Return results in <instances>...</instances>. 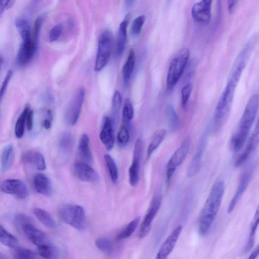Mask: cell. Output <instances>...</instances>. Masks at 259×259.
<instances>
[{"label": "cell", "instance_id": "1", "mask_svg": "<svg viewBox=\"0 0 259 259\" xmlns=\"http://www.w3.org/2000/svg\"><path fill=\"white\" fill-rule=\"evenodd\" d=\"M243 69L236 67L217 103L212 120L213 132L219 131L226 123L229 116L236 88Z\"/></svg>", "mask_w": 259, "mask_h": 259}, {"label": "cell", "instance_id": "2", "mask_svg": "<svg viewBox=\"0 0 259 259\" xmlns=\"http://www.w3.org/2000/svg\"><path fill=\"white\" fill-rule=\"evenodd\" d=\"M259 108V95L254 94L248 100L237 129L230 139L229 147L233 152L240 151L246 143Z\"/></svg>", "mask_w": 259, "mask_h": 259}, {"label": "cell", "instance_id": "3", "mask_svg": "<svg viewBox=\"0 0 259 259\" xmlns=\"http://www.w3.org/2000/svg\"><path fill=\"white\" fill-rule=\"evenodd\" d=\"M225 190V182L219 179L213 184L200 213L199 233L206 235L219 211Z\"/></svg>", "mask_w": 259, "mask_h": 259}, {"label": "cell", "instance_id": "4", "mask_svg": "<svg viewBox=\"0 0 259 259\" xmlns=\"http://www.w3.org/2000/svg\"><path fill=\"white\" fill-rule=\"evenodd\" d=\"M59 218L65 223L78 230L85 226V213L84 208L77 204H66L58 210Z\"/></svg>", "mask_w": 259, "mask_h": 259}, {"label": "cell", "instance_id": "5", "mask_svg": "<svg viewBox=\"0 0 259 259\" xmlns=\"http://www.w3.org/2000/svg\"><path fill=\"white\" fill-rule=\"evenodd\" d=\"M189 51L183 49L171 61L166 77V88L172 89L181 77L189 58Z\"/></svg>", "mask_w": 259, "mask_h": 259}, {"label": "cell", "instance_id": "6", "mask_svg": "<svg viewBox=\"0 0 259 259\" xmlns=\"http://www.w3.org/2000/svg\"><path fill=\"white\" fill-rule=\"evenodd\" d=\"M112 46V32L108 29L104 30L101 33L98 39L94 67L96 71L101 70L108 63L111 55Z\"/></svg>", "mask_w": 259, "mask_h": 259}, {"label": "cell", "instance_id": "7", "mask_svg": "<svg viewBox=\"0 0 259 259\" xmlns=\"http://www.w3.org/2000/svg\"><path fill=\"white\" fill-rule=\"evenodd\" d=\"M191 139L187 137L171 155L166 166V181L169 183L177 168L185 160L190 149Z\"/></svg>", "mask_w": 259, "mask_h": 259}, {"label": "cell", "instance_id": "8", "mask_svg": "<svg viewBox=\"0 0 259 259\" xmlns=\"http://www.w3.org/2000/svg\"><path fill=\"white\" fill-rule=\"evenodd\" d=\"M84 95V88L80 87L76 91L68 105L65 119L66 123L70 126L74 125L79 118Z\"/></svg>", "mask_w": 259, "mask_h": 259}, {"label": "cell", "instance_id": "9", "mask_svg": "<svg viewBox=\"0 0 259 259\" xmlns=\"http://www.w3.org/2000/svg\"><path fill=\"white\" fill-rule=\"evenodd\" d=\"M245 143L243 150L234 162L235 167H240L244 164L259 145V117Z\"/></svg>", "mask_w": 259, "mask_h": 259}, {"label": "cell", "instance_id": "10", "mask_svg": "<svg viewBox=\"0 0 259 259\" xmlns=\"http://www.w3.org/2000/svg\"><path fill=\"white\" fill-rule=\"evenodd\" d=\"M162 198L160 196L153 197L147 211L141 224L139 232L140 238H145L150 231L152 223L158 211L161 204Z\"/></svg>", "mask_w": 259, "mask_h": 259}, {"label": "cell", "instance_id": "11", "mask_svg": "<svg viewBox=\"0 0 259 259\" xmlns=\"http://www.w3.org/2000/svg\"><path fill=\"white\" fill-rule=\"evenodd\" d=\"M0 189L2 192L12 195L18 199H24L29 194V189L25 183L16 179H7L3 181Z\"/></svg>", "mask_w": 259, "mask_h": 259}, {"label": "cell", "instance_id": "12", "mask_svg": "<svg viewBox=\"0 0 259 259\" xmlns=\"http://www.w3.org/2000/svg\"><path fill=\"white\" fill-rule=\"evenodd\" d=\"M143 146L142 140L137 139L135 144L132 162L128 169V181L132 187L136 186L139 181L140 163Z\"/></svg>", "mask_w": 259, "mask_h": 259}, {"label": "cell", "instance_id": "13", "mask_svg": "<svg viewBox=\"0 0 259 259\" xmlns=\"http://www.w3.org/2000/svg\"><path fill=\"white\" fill-rule=\"evenodd\" d=\"M74 176L78 180L88 183H95L99 181L97 171L89 164L84 162H76L72 167Z\"/></svg>", "mask_w": 259, "mask_h": 259}, {"label": "cell", "instance_id": "14", "mask_svg": "<svg viewBox=\"0 0 259 259\" xmlns=\"http://www.w3.org/2000/svg\"><path fill=\"white\" fill-rule=\"evenodd\" d=\"M252 169L250 167L246 168L241 173L237 189L229 204L227 210L229 213L233 212L247 189L250 181Z\"/></svg>", "mask_w": 259, "mask_h": 259}, {"label": "cell", "instance_id": "15", "mask_svg": "<svg viewBox=\"0 0 259 259\" xmlns=\"http://www.w3.org/2000/svg\"><path fill=\"white\" fill-rule=\"evenodd\" d=\"M212 1L202 0L195 3L191 9L193 19L199 23H207L211 18Z\"/></svg>", "mask_w": 259, "mask_h": 259}, {"label": "cell", "instance_id": "16", "mask_svg": "<svg viewBox=\"0 0 259 259\" xmlns=\"http://www.w3.org/2000/svg\"><path fill=\"white\" fill-rule=\"evenodd\" d=\"M37 48L32 37L22 39L17 56L18 63L21 65L28 63L32 59Z\"/></svg>", "mask_w": 259, "mask_h": 259}, {"label": "cell", "instance_id": "17", "mask_svg": "<svg viewBox=\"0 0 259 259\" xmlns=\"http://www.w3.org/2000/svg\"><path fill=\"white\" fill-rule=\"evenodd\" d=\"M21 229L29 241L37 247L50 243L46 234L34 226L32 222L24 225Z\"/></svg>", "mask_w": 259, "mask_h": 259}, {"label": "cell", "instance_id": "18", "mask_svg": "<svg viewBox=\"0 0 259 259\" xmlns=\"http://www.w3.org/2000/svg\"><path fill=\"white\" fill-rule=\"evenodd\" d=\"M99 137L106 150H112L115 143V136L113 121L110 117L105 116L104 118Z\"/></svg>", "mask_w": 259, "mask_h": 259}, {"label": "cell", "instance_id": "19", "mask_svg": "<svg viewBox=\"0 0 259 259\" xmlns=\"http://www.w3.org/2000/svg\"><path fill=\"white\" fill-rule=\"evenodd\" d=\"M182 229V226L179 225L172 231L161 245L157 254V257L167 258L168 255L173 250Z\"/></svg>", "mask_w": 259, "mask_h": 259}, {"label": "cell", "instance_id": "20", "mask_svg": "<svg viewBox=\"0 0 259 259\" xmlns=\"http://www.w3.org/2000/svg\"><path fill=\"white\" fill-rule=\"evenodd\" d=\"M206 140L205 136L201 138L197 149L188 167L187 173L189 177L194 176L200 169L201 158L206 143Z\"/></svg>", "mask_w": 259, "mask_h": 259}, {"label": "cell", "instance_id": "21", "mask_svg": "<svg viewBox=\"0 0 259 259\" xmlns=\"http://www.w3.org/2000/svg\"><path fill=\"white\" fill-rule=\"evenodd\" d=\"M22 160L25 163L34 166L39 170L46 168V163L44 156L38 151L29 150L22 155Z\"/></svg>", "mask_w": 259, "mask_h": 259}, {"label": "cell", "instance_id": "22", "mask_svg": "<svg viewBox=\"0 0 259 259\" xmlns=\"http://www.w3.org/2000/svg\"><path fill=\"white\" fill-rule=\"evenodd\" d=\"M33 185L35 191L39 194L49 196L52 193L51 182L48 177L42 173H38L34 176Z\"/></svg>", "mask_w": 259, "mask_h": 259}, {"label": "cell", "instance_id": "23", "mask_svg": "<svg viewBox=\"0 0 259 259\" xmlns=\"http://www.w3.org/2000/svg\"><path fill=\"white\" fill-rule=\"evenodd\" d=\"M131 15L127 14L120 23L117 35L116 51L118 55L122 53L126 41L127 27L131 19Z\"/></svg>", "mask_w": 259, "mask_h": 259}, {"label": "cell", "instance_id": "24", "mask_svg": "<svg viewBox=\"0 0 259 259\" xmlns=\"http://www.w3.org/2000/svg\"><path fill=\"white\" fill-rule=\"evenodd\" d=\"M14 146L12 144L5 146L1 153V170L4 173L11 166L14 157Z\"/></svg>", "mask_w": 259, "mask_h": 259}, {"label": "cell", "instance_id": "25", "mask_svg": "<svg viewBox=\"0 0 259 259\" xmlns=\"http://www.w3.org/2000/svg\"><path fill=\"white\" fill-rule=\"evenodd\" d=\"M78 151L81 157L87 163L93 161V155L90 147V141L88 136L83 134L80 137L78 143Z\"/></svg>", "mask_w": 259, "mask_h": 259}, {"label": "cell", "instance_id": "26", "mask_svg": "<svg viewBox=\"0 0 259 259\" xmlns=\"http://www.w3.org/2000/svg\"><path fill=\"white\" fill-rule=\"evenodd\" d=\"M136 62V55L133 49H130L127 59L122 67L123 82L126 85L131 77Z\"/></svg>", "mask_w": 259, "mask_h": 259}, {"label": "cell", "instance_id": "27", "mask_svg": "<svg viewBox=\"0 0 259 259\" xmlns=\"http://www.w3.org/2000/svg\"><path fill=\"white\" fill-rule=\"evenodd\" d=\"M166 130L162 128L158 131L153 137L147 150L146 160H148L153 153L159 146L164 140L166 135Z\"/></svg>", "mask_w": 259, "mask_h": 259}, {"label": "cell", "instance_id": "28", "mask_svg": "<svg viewBox=\"0 0 259 259\" xmlns=\"http://www.w3.org/2000/svg\"><path fill=\"white\" fill-rule=\"evenodd\" d=\"M33 213L38 221L49 228H53L56 226L55 220L50 213L40 208H35Z\"/></svg>", "mask_w": 259, "mask_h": 259}, {"label": "cell", "instance_id": "29", "mask_svg": "<svg viewBox=\"0 0 259 259\" xmlns=\"http://www.w3.org/2000/svg\"><path fill=\"white\" fill-rule=\"evenodd\" d=\"M0 242L3 245L12 248H16L19 244L17 238L2 225L0 227Z\"/></svg>", "mask_w": 259, "mask_h": 259}, {"label": "cell", "instance_id": "30", "mask_svg": "<svg viewBox=\"0 0 259 259\" xmlns=\"http://www.w3.org/2000/svg\"><path fill=\"white\" fill-rule=\"evenodd\" d=\"M73 140L71 134L68 132H64L60 138L59 147L60 151L64 155H67L72 150Z\"/></svg>", "mask_w": 259, "mask_h": 259}, {"label": "cell", "instance_id": "31", "mask_svg": "<svg viewBox=\"0 0 259 259\" xmlns=\"http://www.w3.org/2000/svg\"><path fill=\"white\" fill-rule=\"evenodd\" d=\"M30 109L28 106H26L17 120L14 132L15 135L18 139H21L23 136L25 125L26 124L27 116Z\"/></svg>", "mask_w": 259, "mask_h": 259}, {"label": "cell", "instance_id": "32", "mask_svg": "<svg viewBox=\"0 0 259 259\" xmlns=\"http://www.w3.org/2000/svg\"><path fill=\"white\" fill-rule=\"evenodd\" d=\"M38 253L45 259H57L59 255L58 249L51 243L37 247Z\"/></svg>", "mask_w": 259, "mask_h": 259}, {"label": "cell", "instance_id": "33", "mask_svg": "<svg viewBox=\"0 0 259 259\" xmlns=\"http://www.w3.org/2000/svg\"><path fill=\"white\" fill-rule=\"evenodd\" d=\"M104 160L113 183L115 184L118 179V170L113 158L108 154L104 155Z\"/></svg>", "mask_w": 259, "mask_h": 259}, {"label": "cell", "instance_id": "34", "mask_svg": "<svg viewBox=\"0 0 259 259\" xmlns=\"http://www.w3.org/2000/svg\"><path fill=\"white\" fill-rule=\"evenodd\" d=\"M140 222V218L137 217L130 222L117 235L116 240H121L131 236L135 232Z\"/></svg>", "mask_w": 259, "mask_h": 259}, {"label": "cell", "instance_id": "35", "mask_svg": "<svg viewBox=\"0 0 259 259\" xmlns=\"http://www.w3.org/2000/svg\"><path fill=\"white\" fill-rule=\"evenodd\" d=\"M15 25L22 39L32 36L30 25L27 20L19 18L16 21Z\"/></svg>", "mask_w": 259, "mask_h": 259}, {"label": "cell", "instance_id": "36", "mask_svg": "<svg viewBox=\"0 0 259 259\" xmlns=\"http://www.w3.org/2000/svg\"><path fill=\"white\" fill-rule=\"evenodd\" d=\"M130 138V131L125 124L122 125L117 133V141L120 147H125L128 144Z\"/></svg>", "mask_w": 259, "mask_h": 259}, {"label": "cell", "instance_id": "37", "mask_svg": "<svg viewBox=\"0 0 259 259\" xmlns=\"http://www.w3.org/2000/svg\"><path fill=\"white\" fill-rule=\"evenodd\" d=\"M166 113L169 125L172 130L177 129L179 125V118L175 109L170 104L167 105Z\"/></svg>", "mask_w": 259, "mask_h": 259}, {"label": "cell", "instance_id": "38", "mask_svg": "<svg viewBox=\"0 0 259 259\" xmlns=\"http://www.w3.org/2000/svg\"><path fill=\"white\" fill-rule=\"evenodd\" d=\"M96 247L102 252L110 254L113 251V246L111 241L106 238H100L95 241Z\"/></svg>", "mask_w": 259, "mask_h": 259}, {"label": "cell", "instance_id": "39", "mask_svg": "<svg viewBox=\"0 0 259 259\" xmlns=\"http://www.w3.org/2000/svg\"><path fill=\"white\" fill-rule=\"evenodd\" d=\"M14 259H40V258L33 250L26 248H19L16 251Z\"/></svg>", "mask_w": 259, "mask_h": 259}, {"label": "cell", "instance_id": "40", "mask_svg": "<svg viewBox=\"0 0 259 259\" xmlns=\"http://www.w3.org/2000/svg\"><path fill=\"white\" fill-rule=\"evenodd\" d=\"M134 117V108L130 100L125 99L122 109V119L126 123H128Z\"/></svg>", "mask_w": 259, "mask_h": 259}, {"label": "cell", "instance_id": "41", "mask_svg": "<svg viewBox=\"0 0 259 259\" xmlns=\"http://www.w3.org/2000/svg\"><path fill=\"white\" fill-rule=\"evenodd\" d=\"M42 22L43 17L42 16H39L36 18L34 23L32 34V38L34 44L37 47H38L40 30L41 29Z\"/></svg>", "mask_w": 259, "mask_h": 259}, {"label": "cell", "instance_id": "42", "mask_svg": "<svg viewBox=\"0 0 259 259\" xmlns=\"http://www.w3.org/2000/svg\"><path fill=\"white\" fill-rule=\"evenodd\" d=\"M145 20V16L142 15L136 18L132 24L131 32L133 34H139L141 31Z\"/></svg>", "mask_w": 259, "mask_h": 259}, {"label": "cell", "instance_id": "43", "mask_svg": "<svg viewBox=\"0 0 259 259\" xmlns=\"http://www.w3.org/2000/svg\"><path fill=\"white\" fill-rule=\"evenodd\" d=\"M193 90L192 84L189 83L185 85L181 91V105L183 108H185L189 97Z\"/></svg>", "mask_w": 259, "mask_h": 259}, {"label": "cell", "instance_id": "44", "mask_svg": "<svg viewBox=\"0 0 259 259\" xmlns=\"http://www.w3.org/2000/svg\"><path fill=\"white\" fill-rule=\"evenodd\" d=\"M32 222L31 219L23 213L16 214L14 217V223L16 226L22 228V226L28 223Z\"/></svg>", "mask_w": 259, "mask_h": 259}, {"label": "cell", "instance_id": "45", "mask_svg": "<svg viewBox=\"0 0 259 259\" xmlns=\"http://www.w3.org/2000/svg\"><path fill=\"white\" fill-rule=\"evenodd\" d=\"M122 98L120 92L116 90L114 92L112 100V110L114 114H116L121 106Z\"/></svg>", "mask_w": 259, "mask_h": 259}, {"label": "cell", "instance_id": "46", "mask_svg": "<svg viewBox=\"0 0 259 259\" xmlns=\"http://www.w3.org/2000/svg\"><path fill=\"white\" fill-rule=\"evenodd\" d=\"M63 32L62 24H58L55 25L50 30L49 39L52 41L58 40L61 36Z\"/></svg>", "mask_w": 259, "mask_h": 259}, {"label": "cell", "instance_id": "47", "mask_svg": "<svg viewBox=\"0 0 259 259\" xmlns=\"http://www.w3.org/2000/svg\"><path fill=\"white\" fill-rule=\"evenodd\" d=\"M13 71L12 70H9L5 78V79L4 80V81L2 83L1 89V98L2 99L3 95L4 94L6 88L7 87V85L8 84V83L10 81V80L11 79L12 75H13Z\"/></svg>", "mask_w": 259, "mask_h": 259}, {"label": "cell", "instance_id": "48", "mask_svg": "<svg viewBox=\"0 0 259 259\" xmlns=\"http://www.w3.org/2000/svg\"><path fill=\"white\" fill-rule=\"evenodd\" d=\"M52 115L51 111H47V116L44 119L42 125L45 129L49 130L52 126Z\"/></svg>", "mask_w": 259, "mask_h": 259}, {"label": "cell", "instance_id": "49", "mask_svg": "<svg viewBox=\"0 0 259 259\" xmlns=\"http://www.w3.org/2000/svg\"><path fill=\"white\" fill-rule=\"evenodd\" d=\"M33 111L30 109L26 119V126L29 131H31L33 128Z\"/></svg>", "mask_w": 259, "mask_h": 259}, {"label": "cell", "instance_id": "50", "mask_svg": "<svg viewBox=\"0 0 259 259\" xmlns=\"http://www.w3.org/2000/svg\"><path fill=\"white\" fill-rule=\"evenodd\" d=\"M14 1H4L2 0L0 2V12L1 14L5 9L10 8L14 3Z\"/></svg>", "mask_w": 259, "mask_h": 259}, {"label": "cell", "instance_id": "51", "mask_svg": "<svg viewBox=\"0 0 259 259\" xmlns=\"http://www.w3.org/2000/svg\"><path fill=\"white\" fill-rule=\"evenodd\" d=\"M259 256V243L253 248L246 259H256Z\"/></svg>", "mask_w": 259, "mask_h": 259}, {"label": "cell", "instance_id": "52", "mask_svg": "<svg viewBox=\"0 0 259 259\" xmlns=\"http://www.w3.org/2000/svg\"><path fill=\"white\" fill-rule=\"evenodd\" d=\"M237 1H227V5H228V10L230 14H232L236 7Z\"/></svg>", "mask_w": 259, "mask_h": 259}, {"label": "cell", "instance_id": "53", "mask_svg": "<svg viewBox=\"0 0 259 259\" xmlns=\"http://www.w3.org/2000/svg\"><path fill=\"white\" fill-rule=\"evenodd\" d=\"M155 259H167V258H161V257L156 256Z\"/></svg>", "mask_w": 259, "mask_h": 259}]
</instances>
